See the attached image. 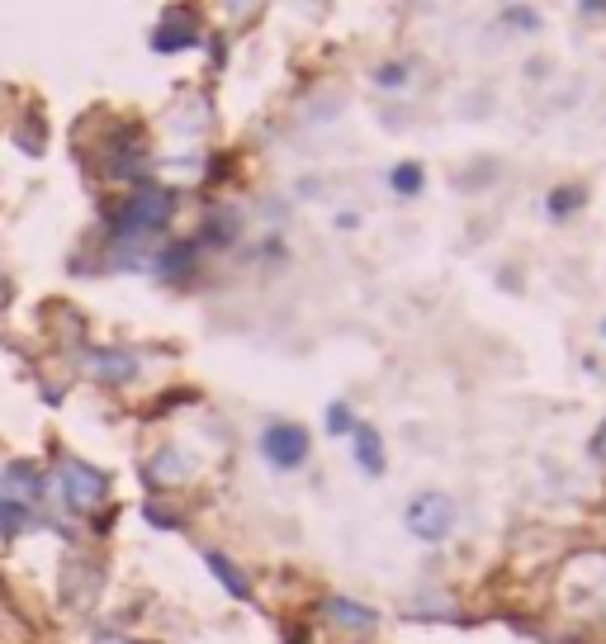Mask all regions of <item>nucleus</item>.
I'll use <instances>...</instances> for the list:
<instances>
[{"instance_id": "412c9836", "label": "nucleus", "mask_w": 606, "mask_h": 644, "mask_svg": "<svg viewBox=\"0 0 606 644\" xmlns=\"http://www.w3.org/2000/svg\"><path fill=\"white\" fill-rule=\"evenodd\" d=\"M578 15H583V19H602L606 5H602V0H583V5H578Z\"/></svg>"}, {"instance_id": "f257e3e1", "label": "nucleus", "mask_w": 606, "mask_h": 644, "mask_svg": "<svg viewBox=\"0 0 606 644\" xmlns=\"http://www.w3.org/2000/svg\"><path fill=\"white\" fill-rule=\"evenodd\" d=\"M171 214H176V195H171L166 185H152V180H147V185L133 190V199H128L124 209L114 214V233L119 237H152L171 223Z\"/></svg>"}, {"instance_id": "dca6fc26", "label": "nucleus", "mask_w": 606, "mask_h": 644, "mask_svg": "<svg viewBox=\"0 0 606 644\" xmlns=\"http://www.w3.org/2000/svg\"><path fill=\"white\" fill-rule=\"evenodd\" d=\"M232 233H237V218H232L228 209H223L214 223H204V242H209V247H223V242H232Z\"/></svg>"}, {"instance_id": "f3484780", "label": "nucleus", "mask_w": 606, "mask_h": 644, "mask_svg": "<svg viewBox=\"0 0 606 644\" xmlns=\"http://www.w3.org/2000/svg\"><path fill=\"white\" fill-rule=\"evenodd\" d=\"M327 431H332V436L356 431V417H351V408H346V403H332V408H327Z\"/></svg>"}, {"instance_id": "423d86ee", "label": "nucleus", "mask_w": 606, "mask_h": 644, "mask_svg": "<svg viewBox=\"0 0 606 644\" xmlns=\"http://www.w3.org/2000/svg\"><path fill=\"white\" fill-rule=\"evenodd\" d=\"M43 488H48V483L38 479V469L24 465V460H10V465L0 469V498L15 502V507H34V502L43 498Z\"/></svg>"}, {"instance_id": "9b49d317", "label": "nucleus", "mask_w": 606, "mask_h": 644, "mask_svg": "<svg viewBox=\"0 0 606 644\" xmlns=\"http://www.w3.org/2000/svg\"><path fill=\"white\" fill-rule=\"evenodd\" d=\"M199 34L195 29H185V19H166L157 34H152V53H185V48H195Z\"/></svg>"}, {"instance_id": "2eb2a0df", "label": "nucleus", "mask_w": 606, "mask_h": 644, "mask_svg": "<svg viewBox=\"0 0 606 644\" xmlns=\"http://www.w3.org/2000/svg\"><path fill=\"white\" fill-rule=\"evenodd\" d=\"M29 526V507H15V502L0 498V536H19Z\"/></svg>"}, {"instance_id": "f8f14e48", "label": "nucleus", "mask_w": 606, "mask_h": 644, "mask_svg": "<svg viewBox=\"0 0 606 644\" xmlns=\"http://www.w3.org/2000/svg\"><path fill=\"white\" fill-rule=\"evenodd\" d=\"M583 204H588V185H554L550 195H545V214L569 218V214H578Z\"/></svg>"}, {"instance_id": "4468645a", "label": "nucleus", "mask_w": 606, "mask_h": 644, "mask_svg": "<svg viewBox=\"0 0 606 644\" xmlns=\"http://www.w3.org/2000/svg\"><path fill=\"white\" fill-rule=\"evenodd\" d=\"M195 266V247L190 242H176V247L161 251V275H180V270Z\"/></svg>"}, {"instance_id": "aec40b11", "label": "nucleus", "mask_w": 606, "mask_h": 644, "mask_svg": "<svg viewBox=\"0 0 606 644\" xmlns=\"http://www.w3.org/2000/svg\"><path fill=\"white\" fill-rule=\"evenodd\" d=\"M408 72H412L408 62H389V67H379V72H375V81L384 90H393V86H403V81H408Z\"/></svg>"}, {"instance_id": "0eeeda50", "label": "nucleus", "mask_w": 606, "mask_h": 644, "mask_svg": "<svg viewBox=\"0 0 606 644\" xmlns=\"http://www.w3.org/2000/svg\"><path fill=\"white\" fill-rule=\"evenodd\" d=\"M204 569L214 573L218 583L228 588V597H237V602H251V583H247V573L237 569L223 550H204Z\"/></svg>"}, {"instance_id": "39448f33", "label": "nucleus", "mask_w": 606, "mask_h": 644, "mask_svg": "<svg viewBox=\"0 0 606 644\" xmlns=\"http://www.w3.org/2000/svg\"><path fill=\"white\" fill-rule=\"evenodd\" d=\"M86 375L95 384H109V389H124L138 379V356L133 351H119V346H95L86 351Z\"/></svg>"}, {"instance_id": "7ed1b4c3", "label": "nucleus", "mask_w": 606, "mask_h": 644, "mask_svg": "<svg viewBox=\"0 0 606 644\" xmlns=\"http://www.w3.org/2000/svg\"><path fill=\"white\" fill-rule=\"evenodd\" d=\"M57 488H62V498L72 502V512H95L109 493V474L86 465V460H62L57 465Z\"/></svg>"}, {"instance_id": "9d476101", "label": "nucleus", "mask_w": 606, "mask_h": 644, "mask_svg": "<svg viewBox=\"0 0 606 644\" xmlns=\"http://www.w3.org/2000/svg\"><path fill=\"white\" fill-rule=\"evenodd\" d=\"M322 611H327V616H337L341 626H379V611L375 607H365V602H351V597H341V592H332V597H327V602H322Z\"/></svg>"}, {"instance_id": "a211bd4d", "label": "nucleus", "mask_w": 606, "mask_h": 644, "mask_svg": "<svg viewBox=\"0 0 606 644\" xmlns=\"http://www.w3.org/2000/svg\"><path fill=\"white\" fill-rule=\"evenodd\" d=\"M143 517L152 521V526H157V531H180V526H185V521H180L176 512H166V507H161V502H147V507H143Z\"/></svg>"}, {"instance_id": "6ab92c4d", "label": "nucleus", "mask_w": 606, "mask_h": 644, "mask_svg": "<svg viewBox=\"0 0 606 644\" xmlns=\"http://www.w3.org/2000/svg\"><path fill=\"white\" fill-rule=\"evenodd\" d=\"M502 19H507V24H517V29H526V34H531V29H540V15H535L531 5H507V10H502Z\"/></svg>"}, {"instance_id": "4be33fe9", "label": "nucleus", "mask_w": 606, "mask_h": 644, "mask_svg": "<svg viewBox=\"0 0 606 644\" xmlns=\"http://www.w3.org/2000/svg\"><path fill=\"white\" fill-rule=\"evenodd\" d=\"M10 304V280H5V275H0V308Z\"/></svg>"}, {"instance_id": "ddd939ff", "label": "nucleus", "mask_w": 606, "mask_h": 644, "mask_svg": "<svg viewBox=\"0 0 606 644\" xmlns=\"http://www.w3.org/2000/svg\"><path fill=\"white\" fill-rule=\"evenodd\" d=\"M389 185L398 195H422V166L417 161H398L389 171Z\"/></svg>"}, {"instance_id": "b1692460", "label": "nucleus", "mask_w": 606, "mask_h": 644, "mask_svg": "<svg viewBox=\"0 0 606 644\" xmlns=\"http://www.w3.org/2000/svg\"><path fill=\"white\" fill-rule=\"evenodd\" d=\"M602 332H606V327H602Z\"/></svg>"}, {"instance_id": "5701e85b", "label": "nucleus", "mask_w": 606, "mask_h": 644, "mask_svg": "<svg viewBox=\"0 0 606 644\" xmlns=\"http://www.w3.org/2000/svg\"><path fill=\"white\" fill-rule=\"evenodd\" d=\"M95 644H133V640H124V635H100Z\"/></svg>"}, {"instance_id": "1a4fd4ad", "label": "nucleus", "mask_w": 606, "mask_h": 644, "mask_svg": "<svg viewBox=\"0 0 606 644\" xmlns=\"http://www.w3.org/2000/svg\"><path fill=\"white\" fill-rule=\"evenodd\" d=\"M185 474H190V465H185V455L180 450H157L152 455V465H147V488H171V483H185Z\"/></svg>"}, {"instance_id": "f03ea898", "label": "nucleus", "mask_w": 606, "mask_h": 644, "mask_svg": "<svg viewBox=\"0 0 606 644\" xmlns=\"http://www.w3.org/2000/svg\"><path fill=\"white\" fill-rule=\"evenodd\" d=\"M455 502L446 498V493H436V488H427V493H417V498L408 502V512H403V526H408L417 540H427V545H436V540H446L450 531H455Z\"/></svg>"}, {"instance_id": "20e7f679", "label": "nucleus", "mask_w": 606, "mask_h": 644, "mask_svg": "<svg viewBox=\"0 0 606 644\" xmlns=\"http://www.w3.org/2000/svg\"><path fill=\"white\" fill-rule=\"evenodd\" d=\"M308 450H313V441H308V431L299 422H270L261 431V455L275 469H299L308 460Z\"/></svg>"}, {"instance_id": "6e6552de", "label": "nucleus", "mask_w": 606, "mask_h": 644, "mask_svg": "<svg viewBox=\"0 0 606 644\" xmlns=\"http://www.w3.org/2000/svg\"><path fill=\"white\" fill-rule=\"evenodd\" d=\"M351 450H356V465L365 469V474H384V441H379V431L370 427V422H356V431H351Z\"/></svg>"}]
</instances>
